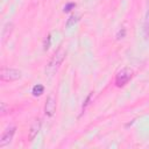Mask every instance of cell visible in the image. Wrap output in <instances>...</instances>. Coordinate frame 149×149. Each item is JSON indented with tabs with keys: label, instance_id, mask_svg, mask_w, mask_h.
Listing matches in <instances>:
<instances>
[{
	"label": "cell",
	"instance_id": "3957f363",
	"mask_svg": "<svg viewBox=\"0 0 149 149\" xmlns=\"http://www.w3.org/2000/svg\"><path fill=\"white\" fill-rule=\"evenodd\" d=\"M132 76H133V72H132L130 69H128V68L121 69L116 73V76H115V84H116V86H119V87L125 86L130 80Z\"/></svg>",
	"mask_w": 149,
	"mask_h": 149
},
{
	"label": "cell",
	"instance_id": "8fae6325",
	"mask_svg": "<svg viewBox=\"0 0 149 149\" xmlns=\"http://www.w3.org/2000/svg\"><path fill=\"white\" fill-rule=\"evenodd\" d=\"M76 7V3L74 2H69V3H66L65 5V7H64V12H70L72 8H74Z\"/></svg>",
	"mask_w": 149,
	"mask_h": 149
},
{
	"label": "cell",
	"instance_id": "8992f818",
	"mask_svg": "<svg viewBox=\"0 0 149 149\" xmlns=\"http://www.w3.org/2000/svg\"><path fill=\"white\" fill-rule=\"evenodd\" d=\"M41 125H42L41 119L34 120V122H33L31 126H30L29 133H28V139H29V141H33V140L37 136V134H38V132H40V129H41Z\"/></svg>",
	"mask_w": 149,
	"mask_h": 149
},
{
	"label": "cell",
	"instance_id": "30bf717a",
	"mask_svg": "<svg viewBox=\"0 0 149 149\" xmlns=\"http://www.w3.org/2000/svg\"><path fill=\"white\" fill-rule=\"evenodd\" d=\"M77 21H78V16H77V15H71V16L68 19V21H66V27H68V28L72 27Z\"/></svg>",
	"mask_w": 149,
	"mask_h": 149
},
{
	"label": "cell",
	"instance_id": "5bb4252c",
	"mask_svg": "<svg viewBox=\"0 0 149 149\" xmlns=\"http://www.w3.org/2000/svg\"><path fill=\"white\" fill-rule=\"evenodd\" d=\"M6 113V105L5 102H1V114H5Z\"/></svg>",
	"mask_w": 149,
	"mask_h": 149
},
{
	"label": "cell",
	"instance_id": "4fadbf2b",
	"mask_svg": "<svg viewBox=\"0 0 149 149\" xmlns=\"http://www.w3.org/2000/svg\"><path fill=\"white\" fill-rule=\"evenodd\" d=\"M125 34H126V30H125L123 28H122V30L120 29V30H119V33L116 34V38H118V40H120V38H123Z\"/></svg>",
	"mask_w": 149,
	"mask_h": 149
},
{
	"label": "cell",
	"instance_id": "52a82bcc",
	"mask_svg": "<svg viewBox=\"0 0 149 149\" xmlns=\"http://www.w3.org/2000/svg\"><path fill=\"white\" fill-rule=\"evenodd\" d=\"M12 31H13V23H12V22H7V23L3 26V28H2V34H1L2 42H5V41L9 37V35L12 34Z\"/></svg>",
	"mask_w": 149,
	"mask_h": 149
},
{
	"label": "cell",
	"instance_id": "ba28073f",
	"mask_svg": "<svg viewBox=\"0 0 149 149\" xmlns=\"http://www.w3.org/2000/svg\"><path fill=\"white\" fill-rule=\"evenodd\" d=\"M43 92H44V86H43V85H41V84L35 85V86L33 87V90H31V93H33V95H35V97L41 95Z\"/></svg>",
	"mask_w": 149,
	"mask_h": 149
},
{
	"label": "cell",
	"instance_id": "7c38bea8",
	"mask_svg": "<svg viewBox=\"0 0 149 149\" xmlns=\"http://www.w3.org/2000/svg\"><path fill=\"white\" fill-rule=\"evenodd\" d=\"M50 41H51V37H50V34L47 36V38L44 40V50H48L49 49V47H50Z\"/></svg>",
	"mask_w": 149,
	"mask_h": 149
},
{
	"label": "cell",
	"instance_id": "7a4b0ae2",
	"mask_svg": "<svg viewBox=\"0 0 149 149\" xmlns=\"http://www.w3.org/2000/svg\"><path fill=\"white\" fill-rule=\"evenodd\" d=\"M1 80L3 81H14L21 78V71L13 68H2L0 72Z\"/></svg>",
	"mask_w": 149,
	"mask_h": 149
},
{
	"label": "cell",
	"instance_id": "277c9868",
	"mask_svg": "<svg viewBox=\"0 0 149 149\" xmlns=\"http://www.w3.org/2000/svg\"><path fill=\"white\" fill-rule=\"evenodd\" d=\"M56 112V98L51 94L47 98L45 105H44V113L47 116H52Z\"/></svg>",
	"mask_w": 149,
	"mask_h": 149
},
{
	"label": "cell",
	"instance_id": "5b68a950",
	"mask_svg": "<svg viewBox=\"0 0 149 149\" xmlns=\"http://www.w3.org/2000/svg\"><path fill=\"white\" fill-rule=\"evenodd\" d=\"M15 129L16 128L14 126H10L3 132V134L1 135V139H0V147H5L6 144H8L13 140V136L15 134Z\"/></svg>",
	"mask_w": 149,
	"mask_h": 149
},
{
	"label": "cell",
	"instance_id": "9c48e42d",
	"mask_svg": "<svg viewBox=\"0 0 149 149\" xmlns=\"http://www.w3.org/2000/svg\"><path fill=\"white\" fill-rule=\"evenodd\" d=\"M144 31H146V36H148V33H149V1H148V6H147V12L144 15Z\"/></svg>",
	"mask_w": 149,
	"mask_h": 149
},
{
	"label": "cell",
	"instance_id": "6da1fadb",
	"mask_svg": "<svg viewBox=\"0 0 149 149\" xmlns=\"http://www.w3.org/2000/svg\"><path fill=\"white\" fill-rule=\"evenodd\" d=\"M65 55H66V51H65L63 48H61L59 50H57V51L54 54V56L51 57V59L49 61V63L47 64V68H45V72H47L49 76H52V74L58 70V68L61 66L62 62H63L64 58H65Z\"/></svg>",
	"mask_w": 149,
	"mask_h": 149
}]
</instances>
